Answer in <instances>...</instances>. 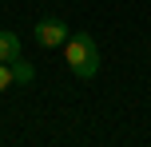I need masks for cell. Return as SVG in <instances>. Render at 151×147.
<instances>
[{
    "label": "cell",
    "mask_w": 151,
    "mask_h": 147,
    "mask_svg": "<svg viewBox=\"0 0 151 147\" xmlns=\"http://www.w3.org/2000/svg\"><path fill=\"white\" fill-rule=\"evenodd\" d=\"M64 60H68V68H72V76H80V80H91L99 72V48H96V40L88 36V32H72L68 40H64Z\"/></svg>",
    "instance_id": "6da1fadb"
},
{
    "label": "cell",
    "mask_w": 151,
    "mask_h": 147,
    "mask_svg": "<svg viewBox=\"0 0 151 147\" xmlns=\"http://www.w3.org/2000/svg\"><path fill=\"white\" fill-rule=\"evenodd\" d=\"M12 84H16V80H12V68H8V64L0 60V92H8Z\"/></svg>",
    "instance_id": "5b68a950"
},
{
    "label": "cell",
    "mask_w": 151,
    "mask_h": 147,
    "mask_svg": "<svg viewBox=\"0 0 151 147\" xmlns=\"http://www.w3.org/2000/svg\"><path fill=\"white\" fill-rule=\"evenodd\" d=\"M0 60L4 64L20 60V36H16V32H0Z\"/></svg>",
    "instance_id": "3957f363"
},
{
    "label": "cell",
    "mask_w": 151,
    "mask_h": 147,
    "mask_svg": "<svg viewBox=\"0 0 151 147\" xmlns=\"http://www.w3.org/2000/svg\"><path fill=\"white\" fill-rule=\"evenodd\" d=\"M8 68H12V80H16V84H32V80H36V68H32L28 60H12Z\"/></svg>",
    "instance_id": "277c9868"
},
{
    "label": "cell",
    "mask_w": 151,
    "mask_h": 147,
    "mask_svg": "<svg viewBox=\"0 0 151 147\" xmlns=\"http://www.w3.org/2000/svg\"><path fill=\"white\" fill-rule=\"evenodd\" d=\"M32 36H36L40 48H48V52H52V48H64V40H68L72 32H68V24H64L60 16H44V20L32 28Z\"/></svg>",
    "instance_id": "7a4b0ae2"
}]
</instances>
